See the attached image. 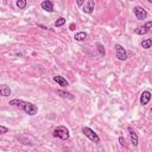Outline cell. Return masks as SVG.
Returning <instances> with one entry per match:
<instances>
[{"label": "cell", "instance_id": "obj_18", "mask_svg": "<svg viewBox=\"0 0 152 152\" xmlns=\"http://www.w3.org/2000/svg\"><path fill=\"white\" fill-rule=\"evenodd\" d=\"M17 6L19 7L20 10H24L26 7V1H25V0H18V1H17Z\"/></svg>", "mask_w": 152, "mask_h": 152}, {"label": "cell", "instance_id": "obj_17", "mask_svg": "<svg viewBox=\"0 0 152 152\" xmlns=\"http://www.w3.org/2000/svg\"><path fill=\"white\" fill-rule=\"evenodd\" d=\"M96 48H98V50H99L100 55H101V56H105L106 51H105V48H103V45H102L101 43H98V44H96Z\"/></svg>", "mask_w": 152, "mask_h": 152}, {"label": "cell", "instance_id": "obj_7", "mask_svg": "<svg viewBox=\"0 0 152 152\" xmlns=\"http://www.w3.org/2000/svg\"><path fill=\"white\" fill-rule=\"evenodd\" d=\"M150 100H151V93L149 90H144L140 95V103L143 106H145L150 102Z\"/></svg>", "mask_w": 152, "mask_h": 152}, {"label": "cell", "instance_id": "obj_16", "mask_svg": "<svg viewBox=\"0 0 152 152\" xmlns=\"http://www.w3.org/2000/svg\"><path fill=\"white\" fill-rule=\"evenodd\" d=\"M66 24V19L63 18V17H61V18H58L57 20H56V23H55V26L56 27H61V26H63Z\"/></svg>", "mask_w": 152, "mask_h": 152}, {"label": "cell", "instance_id": "obj_22", "mask_svg": "<svg viewBox=\"0 0 152 152\" xmlns=\"http://www.w3.org/2000/svg\"><path fill=\"white\" fill-rule=\"evenodd\" d=\"M70 30H75V25H74V24H71V25H70Z\"/></svg>", "mask_w": 152, "mask_h": 152}, {"label": "cell", "instance_id": "obj_13", "mask_svg": "<svg viewBox=\"0 0 152 152\" xmlns=\"http://www.w3.org/2000/svg\"><path fill=\"white\" fill-rule=\"evenodd\" d=\"M87 37H88V35L86 32H77L74 38H75V41H77V42H82V41H84Z\"/></svg>", "mask_w": 152, "mask_h": 152}, {"label": "cell", "instance_id": "obj_20", "mask_svg": "<svg viewBox=\"0 0 152 152\" xmlns=\"http://www.w3.org/2000/svg\"><path fill=\"white\" fill-rule=\"evenodd\" d=\"M119 143L121 144V145H125V139H124L123 137H120V138H119Z\"/></svg>", "mask_w": 152, "mask_h": 152}, {"label": "cell", "instance_id": "obj_2", "mask_svg": "<svg viewBox=\"0 0 152 152\" xmlns=\"http://www.w3.org/2000/svg\"><path fill=\"white\" fill-rule=\"evenodd\" d=\"M54 137L60 138L62 140H68L69 139V131L64 126H58V127H56L55 131H54Z\"/></svg>", "mask_w": 152, "mask_h": 152}, {"label": "cell", "instance_id": "obj_11", "mask_svg": "<svg viewBox=\"0 0 152 152\" xmlns=\"http://www.w3.org/2000/svg\"><path fill=\"white\" fill-rule=\"evenodd\" d=\"M42 9L46 12H52L54 11V4L50 0H45V1L42 3Z\"/></svg>", "mask_w": 152, "mask_h": 152}, {"label": "cell", "instance_id": "obj_12", "mask_svg": "<svg viewBox=\"0 0 152 152\" xmlns=\"http://www.w3.org/2000/svg\"><path fill=\"white\" fill-rule=\"evenodd\" d=\"M54 81L57 82V83H58L60 86H62V87H68V86H69V83H68L67 80L63 77V76H60V75L54 76Z\"/></svg>", "mask_w": 152, "mask_h": 152}, {"label": "cell", "instance_id": "obj_21", "mask_svg": "<svg viewBox=\"0 0 152 152\" xmlns=\"http://www.w3.org/2000/svg\"><path fill=\"white\" fill-rule=\"evenodd\" d=\"M83 3H84L83 0H78V1H77V5H78V6H82V5H83Z\"/></svg>", "mask_w": 152, "mask_h": 152}, {"label": "cell", "instance_id": "obj_19", "mask_svg": "<svg viewBox=\"0 0 152 152\" xmlns=\"http://www.w3.org/2000/svg\"><path fill=\"white\" fill-rule=\"evenodd\" d=\"M7 131H9V129L5 126H0V134H4V133H7Z\"/></svg>", "mask_w": 152, "mask_h": 152}, {"label": "cell", "instance_id": "obj_1", "mask_svg": "<svg viewBox=\"0 0 152 152\" xmlns=\"http://www.w3.org/2000/svg\"><path fill=\"white\" fill-rule=\"evenodd\" d=\"M10 105L11 106H15V107H20L29 115H35V114H37V112H38V108H37L36 105H33V103H31V102H27V101H24V100H19V99L11 100Z\"/></svg>", "mask_w": 152, "mask_h": 152}, {"label": "cell", "instance_id": "obj_14", "mask_svg": "<svg viewBox=\"0 0 152 152\" xmlns=\"http://www.w3.org/2000/svg\"><path fill=\"white\" fill-rule=\"evenodd\" d=\"M57 95H60L61 98H66V99H73V98H74L70 93L64 92V90H57Z\"/></svg>", "mask_w": 152, "mask_h": 152}, {"label": "cell", "instance_id": "obj_5", "mask_svg": "<svg viewBox=\"0 0 152 152\" xmlns=\"http://www.w3.org/2000/svg\"><path fill=\"white\" fill-rule=\"evenodd\" d=\"M133 13L135 14V17H137L139 20H143L147 17V12L144 10L141 6H135L133 9Z\"/></svg>", "mask_w": 152, "mask_h": 152}, {"label": "cell", "instance_id": "obj_10", "mask_svg": "<svg viewBox=\"0 0 152 152\" xmlns=\"http://www.w3.org/2000/svg\"><path fill=\"white\" fill-rule=\"evenodd\" d=\"M11 88L6 84H0V96H10Z\"/></svg>", "mask_w": 152, "mask_h": 152}, {"label": "cell", "instance_id": "obj_15", "mask_svg": "<svg viewBox=\"0 0 152 152\" xmlns=\"http://www.w3.org/2000/svg\"><path fill=\"white\" fill-rule=\"evenodd\" d=\"M151 45H152V39L151 38H147V39H145V41L141 42V46L144 48V49H150Z\"/></svg>", "mask_w": 152, "mask_h": 152}, {"label": "cell", "instance_id": "obj_8", "mask_svg": "<svg viewBox=\"0 0 152 152\" xmlns=\"http://www.w3.org/2000/svg\"><path fill=\"white\" fill-rule=\"evenodd\" d=\"M94 7H95V1H94V0H88V1H86L84 6H83V12L90 14V13H93Z\"/></svg>", "mask_w": 152, "mask_h": 152}, {"label": "cell", "instance_id": "obj_6", "mask_svg": "<svg viewBox=\"0 0 152 152\" xmlns=\"http://www.w3.org/2000/svg\"><path fill=\"white\" fill-rule=\"evenodd\" d=\"M151 26H152V21H147L144 26H140V27H138V29H135L134 32L137 33V35H145V33H147L149 31H150Z\"/></svg>", "mask_w": 152, "mask_h": 152}, {"label": "cell", "instance_id": "obj_3", "mask_svg": "<svg viewBox=\"0 0 152 152\" xmlns=\"http://www.w3.org/2000/svg\"><path fill=\"white\" fill-rule=\"evenodd\" d=\"M82 133L86 135L88 139H90L92 141L96 143V144L100 143V137H99V135L95 133L92 129H89V127H83V129H82Z\"/></svg>", "mask_w": 152, "mask_h": 152}, {"label": "cell", "instance_id": "obj_4", "mask_svg": "<svg viewBox=\"0 0 152 152\" xmlns=\"http://www.w3.org/2000/svg\"><path fill=\"white\" fill-rule=\"evenodd\" d=\"M115 51H117V58L119 61H126L127 60V52L124 49V46H121L120 44H115Z\"/></svg>", "mask_w": 152, "mask_h": 152}, {"label": "cell", "instance_id": "obj_9", "mask_svg": "<svg viewBox=\"0 0 152 152\" xmlns=\"http://www.w3.org/2000/svg\"><path fill=\"white\" fill-rule=\"evenodd\" d=\"M129 134H130L132 145L133 146H137L138 145V135H137V133H135V131L132 129V127H129Z\"/></svg>", "mask_w": 152, "mask_h": 152}]
</instances>
